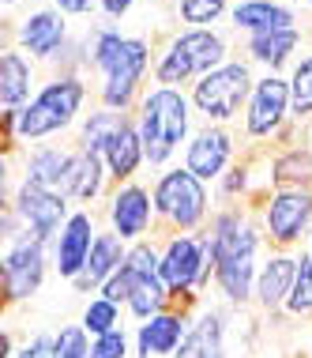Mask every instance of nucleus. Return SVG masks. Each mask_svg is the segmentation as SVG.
<instances>
[{"instance_id": "obj_39", "label": "nucleus", "mask_w": 312, "mask_h": 358, "mask_svg": "<svg viewBox=\"0 0 312 358\" xmlns=\"http://www.w3.org/2000/svg\"><path fill=\"white\" fill-rule=\"evenodd\" d=\"M132 4H135V0H98V8L110 19H124V15L132 12Z\"/></svg>"}, {"instance_id": "obj_45", "label": "nucleus", "mask_w": 312, "mask_h": 358, "mask_svg": "<svg viewBox=\"0 0 312 358\" xmlns=\"http://www.w3.org/2000/svg\"><path fill=\"white\" fill-rule=\"evenodd\" d=\"M309 257H312V245H309Z\"/></svg>"}, {"instance_id": "obj_20", "label": "nucleus", "mask_w": 312, "mask_h": 358, "mask_svg": "<svg viewBox=\"0 0 312 358\" xmlns=\"http://www.w3.org/2000/svg\"><path fill=\"white\" fill-rule=\"evenodd\" d=\"M102 162H105V173H110L117 185H124V181H132L135 173H140V166H143V143H140V132H135L132 117H124L121 124H117L113 136L105 140Z\"/></svg>"}, {"instance_id": "obj_3", "label": "nucleus", "mask_w": 312, "mask_h": 358, "mask_svg": "<svg viewBox=\"0 0 312 358\" xmlns=\"http://www.w3.org/2000/svg\"><path fill=\"white\" fill-rule=\"evenodd\" d=\"M143 143V162L165 166L177 155V148L192 136V102L177 87L154 83L147 94H140V121H135Z\"/></svg>"}, {"instance_id": "obj_42", "label": "nucleus", "mask_w": 312, "mask_h": 358, "mask_svg": "<svg viewBox=\"0 0 312 358\" xmlns=\"http://www.w3.org/2000/svg\"><path fill=\"white\" fill-rule=\"evenodd\" d=\"M309 143H312V124H309ZM309 151H312V148H309Z\"/></svg>"}, {"instance_id": "obj_33", "label": "nucleus", "mask_w": 312, "mask_h": 358, "mask_svg": "<svg viewBox=\"0 0 312 358\" xmlns=\"http://www.w3.org/2000/svg\"><path fill=\"white\" fill-rule=\"evenodd\" d=\"M226 12V0H177V15L188 27H211Z\"/></svg>"}, {"instance_id": "obj_4", "label": "nucleus", "mask_w": 312, "mask_h": 358, "mask_svg": "<svg viewBox=\"0 0 312 358\" xmlns=\"http://www.w3.org/2000/svg\"><path fill=\"white\" fill-rule=\"evenodd\" d=\"M230 53L226 34L211 31V27H188V31L173 34L165 50L154 61V83L158 87H177L188 80H200L211 69H218Z\"/></svg>"}, {"instance_id": "obj_9", "label": "nucleus", "mask_w": 312, "mask_h": 358, "mask_svg": "<svg viewBox=\"0 0 312 358\" xmlns=\"http://www.w3.org/2000/svg\"><path fill=\"white\" fill-rule=\"evenodd\" d=\"M45 245L34 234H19L0 260V302H27L45 283Z\"/></svg>"}, {"instance_id": "obj_17", "label": "nucleus", "mask_w": 312, "mask_h": 358, "mask_svg": "<svg viewBox=\"0 0 312 358\" xmlns=\"http://www.w3.org/2000/svg\"><path fill=\"white\" fill-rule=\"evenodd\" d=\"M226 332H230V321H226V313H222L218 306L200 309L196 317H188L184 340L170 358H230Z\"/></svg>"}, {"instance_id": "obj_26", "label": "nucleus", "mask_w": 312, "mask_h": 358, "mask_svg": "<svg viewBox=\"0 0 312 358\" xmlns=\"http://www.w3.org/2000/svg\"><path fill=\"white\" fill-rule=\"evenodd\" d=\"M31 64H27L23 53H0V106H19L27 102V94H31Z\"/></svg>"}, {"instance_id": "obj_23", "label": "nucleus", "mask_w": 312, "mask_h": 358, "mask_svg": "<svg viewBox=\"0 0 312 358\" xmlns=\"http://www.w3.org/2000/svg\"><path fill=\"white\" fill-rule=\"evenodd\" d=\"M72 155L75 151H61V148H38L27 162V181L57 192L68 200V181H72Z\"/></svg>"}, {"instance_id": "obj_21", "label": "nucleus", "mask_w": 312, "mask_h": 358, "mask_svg": "<svg viewBox=\"0 0 312 358\" xmlns=\"http://www.w3.org/2000/svg\"><path fill=\"white\" fill-rule=\"evenodd\" d=\"M124 253H128V245H124L121 238L113 234V230H105V234H94V245H91V257H87V264H83V272L72 279V287L80 290V294H98L102 283L110 279L117 268H121V260Z\"/></svg>"}, {"instance_id": "obj_1", "label": "nucleus", "mask_w": 312, "mask_h": 358, "mask_svg": "<svg viewBox=\"0 0 312 358\" xmlns=\"http://www.w3.org/2000/svg\"><path fill=\"white\" fill-rule=\"evenodd\" d=\"M214 260V287L230 306H248L252 302V283H256V253L263 245V230L248 222L237 208H226L211 219L203 230Z\"/></svg>"}, {"instance_id": "obj_36", "label": "nucleus", "mask_w": 312, "mask_h": 358, "mask_svg": "<svg viewBox=\"0 0 312 358\" xmlns=\"http://www.w3.org/2000/svg\"><path fill=\"white\" fill-rule=\"evenodd\" d=\"M15 121H19V110H4V113H0V151L12 148V140H15Z\"/></svg>"}, {"instance_id": "obj_22", "label": "nucleus", "mask_w": 312, "mask_h": 358, "mask_svg": "<svg viewBox=\"0 0 312 358\" xmlns=\"http://www.w3.org/2000/svg\"><path fill=\"white\" fill-rule=\"evenodd\" d=\"M233 31L245 34H267V31H286V27H297V12L282 0H237L230 8Z\"/></svg>"}, {"instance_id": "obj_14", "label": "nucleus", "mask_w": 312, "mask_h": 358, "mask_svg": "<svg viewBox=\"0 0 312 358\" xmlns=\"http://www.w3.org/2000/svg\"><path fill=\"white\" fill-rule=\"evenodd\" d=\"M15 215L31 227V234L42 241V245H50V241L61 234V227L68 219V204L57 192L34 185V181H23L15 192Z\"/></svg>"}, {"instance_id": "obj_7", "label": "nucleus", "mask_w": 312, "mask_h": 358, "mask_svg": "<svg viewBox=\"0 0 312 358\" xmlns=\"http://www.w3.org/2000/svg\"><path fill=\"white\" fill-rule=\"evenodd\" d=\"M151 204H154V219L170 222L177 234H196L203 222H207L211 196H207V185L200 178H192L184 166H177V170H165L154 181Z\"/></svg>"}, {"instance_id": "obj_25", "label": "nucleus", "mask_w": 312, "mask_h": 358, "mask_svg": "<svg viewBox=\"0 0 312 358\" xmlns=\"http://www.w3.org/2000/svg\"><path fill=\"white\" fill-rule=\"evenodd\" d=\"M105 178H110V173H105L102 155H94V151H75V155H72V181H68V196L91 204V200L102 196Z\"/></svg>"}, {"instance_id": "obj_32", "label": "nucleus", "mask_w": 312, "mask_h": 358, "mask_svg": "<svg viewBox=\"0 0 312 358\" xmlns=\"http://www.w3.org/2000/svg\"><path fill=\"white\" fill-rule=\"evenodd\" d=\"M91 351V336L80 324H64L61 332H53V358H87Z\"/></svg>"}, {"instance_id": "obj_8", "label": "nucleus", "mask_w": 312, "mask_h": 358, "mask_svg": "<svg viewBox=\"0 0 312 358\" xmlns=\"http://www.w3.org/2000/svg\"><path fill=\"white\" fill-rule=\"evenodd\" d=\"M158 275L173 298H181V294L196 298L214 275L207 234L203 230H196V234H173L158 249Z\"/></svg>"}, {"instance_id": "obj_24", "label": "nucleus", "mask_w": 312, "mask_h": 358, "mask_svg": "<svg viewBox=\"0 0 312 358\" xmlns=\"http://www.w3.org/2000/svg\"><path fill=\"white\" fill-rule=\"evenodd\" d=\"M301 45V27H286V31H267V34H248V57L252 64H263L267 72H278L290 64V57Z\"/></svg>"}, {"instance_id": "obj_37", "label": "nucleus", "mask_w": 312, "mask_h": 358, "mask_svg": "<svg viewBox=\"0 0 312 358\" xmlns=\"http://www.w3.org/2000/svg\"><path fill=\"white\" fill-rule=\"evenodd\" d=\"M248 185V170L245 166H233L226 178H222V196H233V192H241Z\"/></svg>"}, {"instance_id": "obj_12", "label": "nucleus", "mask_w": 312, "mask_h": 358, "mask_svg": "<svg viewBox=\"0 0 312 358\" xmlns=\"http://www.w3.org/2000/svg\"><path fill=\"white\" fill-rule=\"evenodd\" d=\"M110 230L124 245H135L151 234L154 227V204H151V189L140 181H124L117 185V192L110 196Z\"/></svg>"}, {"instance_id": "obj_44", "label": "nucleus", "mask_w": 312, "mask_h": 358, "mask_svg": "<svg viewBox=\"0 0 312 358\" xmlns=\"http://www.w3.org/2000/svg\"><path fill=\"white\" fill-rule=\"evenodd\" d=\"M305 4H309V8H312V0H305Z\"/></svg>"}, {"instance_id": "obj_10", "label": "nucleus", "mask_w": 312, "mask_h": 358, "mask_svg": "<svg viewBox=\"0 0 312 358\" xmlns=\"http://www.w3.org/2000/svg\"><path fill=\"white\" fill-rule=\"evenodd\" d=\"M312 227V189H275L263 204V238L278 249H294Z\"/></svg>"}, {"instance_id": "obj_18", "label": "nucleus", "mask_w": 312, "mask_h": 358, "mask_svg": "<svg viewBox=\"0 0 312 358\" xmlns=\"http://www.w3.org/2000/svg\"><path fill=\"white\" fill-rule=\"evenodd\" d=\"M294 275H297V253H290V249H278V253H271V257L256 268L252 302H256L260 309H267V313L282 309V306H286L290 287H294Z\"/></svg>"}, {"instance_id": "obj_30", "label": "nucleus", "mask_w": 312, "mask_h": 358, "mask_svg": "<svg viewBox=\"0 0 312 358\" xmlns=\"http://www.w3.org/2000/svg\"><path fill=\"white\" fill-rule=\"evenodd\" d=\"M80 328L87 336H105V332H117L121 328V306H113V302H105V298H91V302L83 306V317H80Z\"/></svg>"}, {"instance_id": "obj_31", "label": "nucleus", "mask_w": 312, "mask_h": 358, "mask_svg": "<svg viewBox=\"0 0 312 358\" xmlns=\"http://www.w3.org/2000/svg\"><path fill=\"white\" fill-rule=\"evenodd\" d=\"M282 309H286L290 317H309L312 313V257L309 253L297 257V275H294V287H290Z\"/></svg>"}, {"instance_id": "obj_19", "label": "nucleus", "mask_w": 312, "mask_h": 358, "mask_svg": "<svg viewBox=\"0 0 312 358\" xmlns=\"http://www.w3.org/2000/svg\"><path fill=\"white\" fill-rule=\"evenodd\" d=\"M64 42H68V23L57 8H42V12L27 15L23 27H19V45L31 57H42V61L61 53Z\"/></svg>"}, {"instance_id": "obj_5", "label": "nucleus", "mask_w": 312, "mask_h": 358, "mask_svg": "<svg viewBox=\"0 0 312 358\" xmlns=\"http://www.w3.org/2000/svg\"><path fill=\"white\" fill-rule=\"evenodd\" d=\"M83 99H87V83L80 76H57L42 87V91L31 99V106L19 110V121H15V136L23 140H42V136H53V132L75 124L83 110Z\"/></svg>"}, {"instance_id": "obj_34", "label": "nucleus", "mask_w": 312, "mask_h": 358, "mask_svg": "<svg viewBox=\"0 0 312 358\" xmlns=\"http://www.w3.org/2000/svg\"><path fill=\"white\" fill-rule=\"evenodd\" d=\"M128 355H132V340H128L124 328L105 332V336H94L91 351H87V358H128Z\"/></svg>"}, {"instance_id": "obj_13", "label": "nucleus", "mask_w": 312, "mask_h": 358, "mask_svg": "<svg viewBox=\"0 0 312 358\" xmlns=\"http://www.w3.org/2000/svg\"><path fill=\"white\" fill-rule=\"evenodd\" d=\"M233 159V136L222 124H203L188 136L184 143V170L192 173V178H200L203 185L207 181H218L222 173H226Z\"/></svg>"}, {"instance_id": "obj_28", "label": "nucleus", "mask_w": 312, "mask_h": 358, "mask_svg": "<svg viewBox=\"0 0 312 358\" xmlns=\"http://www.w3.org/2000/svg\"><path fill=\"white\" fill-rule=\"evenodd\" d=\"M286 83H290V117H297V121L312 117V53H305L290 69Z\"/></svg>"}, {"instance_id": "obj_40", "label": "nucleus", "mask_w": 312, "mask_h": 358, "mask_svg": "<svg viewBox=\"0 0 312 358\" xmlns=\"http://www.w3.org/2000/svg\"><path fill=\"white\" fill-rule=\"evenodd\" d=\"M15 355V343H12V332L0 328V358H12Z\"/></svg>"}, {"instance_id": "obj_2", "label": "nucleus", "mask_w": 312, "mask_h": 358, "mask_svg": "<svg viewBox=\"0 0 312 358\" xmlns=\"http://www.w3.org/2000/svg\"><path fill=\"white\" fill-rule=\"evenodd\" d=\"M87 61L102 72V106L113 113H124L132 102H140L143 76L151 69V45L140 34H121L117 27H102L91 42Z\"/></svg>"}, {"instance_id": "obj_16", "label": "nucleus", "mask_w": 312, "mask_h": 358, "mask_svg": "<svg viewBox=\"0 0 312 358\" xmlns=\"http://www.w3.org/2000/svg\"><path fill=\"white\" fill-rule=\"evenodd\" d=\"M184 328H188V313L184 309H165V313H154L147 321L135 324L132 336V355L135 358H170L184 340Z\"/></svg>"}, {"instance_id": "obj_35", "label": "nucleus", "mask_w": 312, "mask_h": 358, "mask_svg": "<svg viewBox=\"0 0 312 358\" xmlns=\"http://www.w3.org/2000/svg\"><path fill=\"white\" fill-rule=\"evenodd\" d=\"M12 358H53V332H38L31 336Z\"/></svg>"}, {"instance_id": "obj_38", "label": "nucleus", "mask_w": 312, "mask_h": 358, "mask_svg": "<svg viewBox=\"0 0 312 358\" xmlns=\"http://www.w3.org/2000/svg\"><path fill=\"white\" fill-rule=\"evenodd\" d=\"M53 8L61 15H87V12L98 8V0H53Z\"/></svg>"}, {"instance_id": "obj_29", "label": "nucleus", "mask_w": 312, "mask_h": 358, "mask_svg": "<svg viewBox=\"0 0 312 358\" xmlns=\"http://www.w3.org/2000/svg\"><path fill=\"white\" fill-rule=\"evenodd\" d=\"M128 113H113V110H98V113H91V117L83 121V129H80V151H94V155H102L105 148V140L117 132V124H121Z\"/></svg>"}, {"instance_id": "obj_27", "label": "nucleus", "mask_w": 312, "mask_h": 358, "mask_svg": "<svg viewBox=\"0 0 312 358\" xmlns=\"http://www.w3.org/2000/svg\"><path fill=\"white\" fill-rule=\"evenodd\" d=\"M271 181L278 189H312V151L309 148H286L271 162Z\"/></svg>"}, {"instance_id": "obj_43", "label": "nucleus", "mask_w": 312, "mask_h": 358, "mask_svg": "<svg viewBox=\"0 0 312 358\" xmlns=\"http://www.w3.org/2000/svg\"><path fill=\"white\" fill-rule=\"evenodd\" d=\"M0 4H15V0H0Z\"/></svg>"}, {"instance_id": "obj_15", "label": "nucleus", "mask_w": 312, "mask_h": 358, "mask_svg": "<svg viewBox=\"0 0 312 358\" xmlns=\"http://www.w3.org/2000/svg\"><path fill=\"white\" fill-rule=\"evenodd\" d=\"M94 234H98V230H94L91 211H72V215L64 219L61 234L53 238V268L61 279L72 283V279L83 272L87 257H91V245H94Z\"/></svg>"}, {"instance_id": "obj_6", "label": "nucleus", "mask_w": 312, "mask_h": 358, "mask_svg": "<svg viewBox=\"0 0 312 358\" xmlns=\"http://www.w3.org/2000/svg\"><path fill=\"white\" fill-rule=\"evenodd\" d=\"M252 83H256V76L245 61H222L218 69L196 80L188 102L200 117H207V124H226L248 106Z\"/></svg>"}, {"instance_id": "obj_41", "label": "nucleus", "mask_w": 312, "mask_h": 358, "mask_svg": "<svg viewBox=\"0 0 312 358\" xmlns=\"http://www.w3.org/2000/svg\"><path fill=\"white\" fill-rule=\"evenodd\" d=\"M4 181H8V166H4V159H0V192H4Z\"/></svg>"}, {"instance_id": "obj_11", "label": "nucleus", "mask_w": 312, "mask_h": 358, "mask_svg": "<svg viewBox=\"0 0 312 358\" xmlns=\"http://www.w3.org/2000/svg\"><path fill=\"white\" fill-rule=\"evenodd\" d=\"M290 117V83L278 72H267L252 83L248 106H245V132L252 140L275 136Z\"/></svg>"}]
</instances>
